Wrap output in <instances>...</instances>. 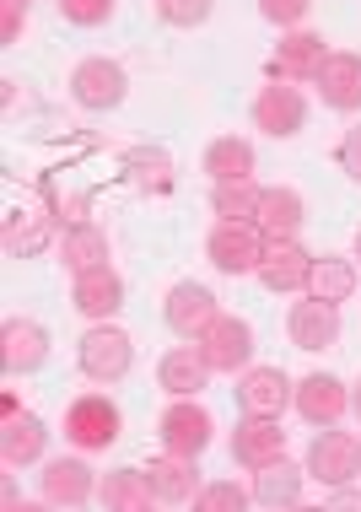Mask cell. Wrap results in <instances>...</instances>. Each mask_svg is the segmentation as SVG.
<instances>
[{
  "label": "cell",
  "mask_w": 361,
  "mask_h": 512,
  "mask_svg": "<svg viewBox=\"0 0 361 512\" xmlns=\"http://www.w3.org/2000/svg\"><path fill=\"white\" fill-rule=\"evenodd\" d=\"M216 292L211 286H200V281H178L173 292H168V302H162V318H168V329L178 340H200L205 329L216 324Z\"/></svg>",
  "instance_id": "cell-10"
},
{
  "label": "cell",
  "mask_w": 361,
  "mask_h": 512,
  "mask_svg": "<svg viewBox=\"0 0 361 512\" xmlns=\"http://www.w3.org/2000/svg\"><path fill=\"white\" fill-rule=\"evenodd\" d=\"M49 362V329L38 318H6L0 324V367L11 378H27Z\"/></svg>",
  "instance_id": "cell-11"
},
{
  "label": "cell",
  "mask_w": 361,
  "mask_h": 512,
  "mask_svg": "<svg viewBox=\"0 0 361 512\" xmlns=\"http://www.w3.org/2000/svg\"><path fill=\"white\" fill-rule=\"evenodd\" d=\"M205 173H211V184L254 178V141H243V135H221V141H211L205 146Z\"/></svg>",
  "instance_id": "cell-27"
},
{
  "label": "cell",
  "mask_w": 361,
  "mask_h": 512,
  "mask_svg": "<svg viewBox=\"0 0 361 512\" xmlns=\"http://www.w3.org/2000/svg\"><path fill=\"white\" fill-rule=\"evenodd\" d=\"M302 221H308V200H302L291 184H275V189H265V195H259L254 227L265 232V238H297Z\"/></svg>",
  "instance_id": "cell-21"
},
{
  "label": "cell",
  "mask_w": 361,
  "mask_h": 512,
  "mask_svg": "<svg viewBox=\"0 0 361 512\" xmlns=\"http://www.w3.org/2000/svg\"><path fill=\"white\" fill-rule=\"evenodd\" d=\"M297 394V383L281 367H248L238 378V410L243 415H281Z\"/></svg>",
  "instance_id": "cell-17"
},
{
  "label": "cell",
  "mask_w": 361,
  "mask_h": 512,
  "mask_svg": "<svg viewBox=\"0 0 361 512\" xmlns=\"http://www.w3.org/2000/svg\"><path fill=\"white\" fill-rule=\"evenodd\" d=\"M248 502H254V491L232 486V480H211V486H200V496H194L200 512H243Z\"/></svg>",
  "instance_id": "cell-31"
},
{
  "label": "cell",
  "mask_w": 361,
  "mask_h": 512,
  "mask_svg": "<svg viewBox=\"0 0 361 512\" xmlns=\"http://www.w3.org/2000/svg\"><path fill=\"white\" fill-rule=\"evenodd\" d=\"M259 195H265V189H259L254 178L216 184V189H211V211H216L221 221H254V216H259Z\"/></svg>",
  "instance_id": "cell-29"
},
{
  "label": "cell",
  "mask_w": 361,
  "mask_h": 512,
  "mask_svg": "<svg viewBox=\"0 0 361 512\" xmlns=\"http://www.w3.org/2000/svg\"><path fill=\"white\" fill-rule=\"evenodd\" d=\"M22 11H27V0H0V44H17L22 38Z\"/></svg>",
  "instance_id": "cell-35"
},
{
  "label": "cell",
  "mask_w": 361,
  "mask_h": 512,
  "mask_svg": "<svg viewBox=\"0 0 361 512\" xmlns=\"http://www.w3.org/2000/svg\"><path fill=\"white\" fill-rule=\"evenodd\" d=\"M76 362H81V372H87L92 383H124L130 378V367H135V340L124 335L119 324H92L87 335H81V345H76Z\"/></svg>",
  "instance_id": "cell-1"
},
{
  "label": "cell",
  "mask_w": 361,
  "mask_h": 512,
  "mask_svg": "<svg viewBox=\"0 0 361 512\" xmlns=\"http://www.w3.org/2000/svg\"><path fill=\"white\" fill-rule=\"evenodd\" d=\"M313 87H318V98H324V108H335V114H356V108H361V54L329 49V60L318 65Z\"/></svg>",
  "instance_id": "cell-13"
},
{
  "label": "cell",
  "mask_w": 361,
  "mask_h": 512,
  "mask_svg": "<svg viewBox=\"0 0 361 512\" xmlns=\"http://www.w3.org/2000/svg\"><path fill=\"white\" fill-rule=\"evenodd\" d=\"M157 437H162L168 453H178V459H200V453L211 448V437H216V421H211V410H205L200 399H173V405L162 410V421H157Z\"/></svg>",
  "instance_id": "cell-5"
},
{
  "label": "cell",
  "mask_w": 361,
  "mask_h": 512,
  "mask_svg": "<svg viewBox=\"0 0 361 512\" xmlns=\"http://www.w3.org/2000/svg\"><path fill=\"white\" fill-rule=\"evenodd\" d=\"M157 378H162V389H168L173 399H194V394L205 389V383L216 378V372H211V362L200 356V345L189 340V345H173V351L162 356Z\"/></svg>",
  "instance_id": "cell-20"
},
{
  "label": "cell",
  "mask_w": 361,
  "mask_h": 512,
  "mask_svg": "<svg viewBox=\"0 0 361 512\" xmlns=\"http://www.w3.org/2000/svg\"><path fill=\"white\" fill-rule=\"evenodd\" d=\"M54 6H60V17L71 27H103L108 17H114L119 0H54Z\"/></svg>",
  "instance_id": "cell-33"
},
{
  "label": "cell",
  "mask_w": 361,
  "mask_h": 512,
  "mask_svg": "<svg viewBox=\"0 0 361 512\" xmlns=\"http://www.w3.org/2000/svg\"><path fill=\"white\" fill-rule=\"evenodd\" d=\"M356 259H361V227H356Z\"/></svg>",
  "instance_id": "cell-38"
},
{
  "label": "cell",
  "mask_w": 361,
  "mask_h": 512,
  "mask_svg": "<svg viewBox=\"0 0 361 512\" xmlns=\"http://www.w3.org/2000/svg\"><path fill=\"white\" fill-rule=\"evenodd\" d=\"M291 405H297V415L308 426H340L345 410H351V389L340 378H329V372H308L297 383V394H291Z\"/></svg>",
  "instance_id": "cell-12"
},
{
  "label": "cell",
  "mask_w": 361,
  "mask_h": 512,
  "mask_svg": "<svg viewBox=\"0 0 361 512\" xmlns=\"http://www.w3.org/2000/svg\"><path fill=\"white\" fill-rule=\"evenodd\" d=\"M286 335H291L297 351H329V345L340 340V308H335V302H318V297L291 302Z\"/></svg>",
  "instance_id": "cell-15"
},
{
  "label": "cell",
  "mask_w": 361,
  "mask_h": 512,
  "mask_svg": "<svg viewBox=\"0 0 361 512\" xmlns=\"http://www.w3.org/2000/svg\"><path fill=\"white\" fill-rule=\"evenodd\" d=\"M308 297L318 302H351L356 297V265L351 259H340V254H324V259H313V275H308Z\"/></svg>",
  "instance_id": "cell-28"
},
{
  "label": "cell",
  "mask_w": 361,
  "mask_h": 512,
  "mask_svg": "<svg viewBox=\"0 0 361 512\" xmlns=\"http://www.w3.org/2000/svg\"><path fill=\"white\" fill-rule=\"evenodd\" d=\"M60 265L71 275H87V270H103L108 265V238L103 227H92V221H71L60 238Z\"/></svg>",
  "instance_id": "cell-25"
},
{
  "label": "cell",
  "mask_w": 361,
  "mask_h": 512,
  "mask_svg": "<svg viewBox=\"0 0 361 512\" xmlns=\"http://www.w3.org/2000/svg\"><path fill=\"white\" fill-rule=\"evenodd\" d=\"M232 459H238L243 469H265L275 459H286L281 415H243L238 432H232Z\"/></svg>",
  "instance_id": "cell-14"
},
{
  "label": "cell",
  "mask_w": 361,
  "mask_h": 512,
  "mask_svg": "<svg viewBox=\"0 0 361 512\" xmlns=\"http://www.w3.org/2000/svg\"><path fill=\"white\" fill-rule=\"evenodd\" d=\"M194 345H200V356L211 362V372H232V378H238V372L254 367V324L238 313H216V324Z\"/></svg>",
  "instance_id": "cell-3"
},
{
  "label": "cell",
  "mask_w": 361,
  "mask_h": 512,
  "mask_svg": "<svg viewBox=\"0 0 361 512\" xmlns=\"http://www.w3.org/2000/svg\"><path fill=\"white\" fill-rule=\"evenodd\" d=\"M119 308H124V281H119L114 265L76 275V313H81V318L103 324V318H114Z\"/></svg>",
  "instance_id": "cell-22"
},
{
  "label": "cell",
  "mask_w": 361,
  "mask_h": 512,
  "mask_svg": "<svg viewBox=\"0 0 361 512\" xmlns=\"http://www.w3.org/2000/svg\"><path fill=\"white\" fill-rule=\"evenodd\" d=\"M340 168L361 184V124H351V130L340 135Z\"/></svg>",
  "instance_id": "cell-36"
},
{
  "label": "cell",
  "mask_w": 361,
  "mask_h": 512,
  "mask_svg": "<svg viewBox=\"0 0 361 512\" xmlns=\"http://www.w3.org/2000/svg\"><path fill=\"white\" fill-rule=\"evenodd\" d=\"M302 475H308V469H297V464H286V459L254 469V507H270V512L302 507Z\"/></svg>",
  "instance_id": "cell-24"
},
{
  "label": "cell",
  "mask_w": 361,
  "mask_h": 512,
  "mask_svg": "<svg viewBox=\"0 0 361 512\" xmlns=\"http://www.w3.org/2000/svg\"><path fill=\"white\" fill-rule=\"evenodd\" d=\"M308 11H313V0H259V17H265L270 27H281V33H291Z\"/></svg>",
  "instance_id": "cell-34"
},
{
  "label": "cell",
  "mask_w": 361,
  "mask_h": 512,
  "mask_svg": "<svg viewBox=\"0 0 361 512\" xmlns=\"http://www.w3.org/2000/svg\"><path fill=\"white\" fill-rule=\"evenodd\" d=\"M254 130L275 135V141L302 135V130H308V98H302L291 81H270V87H259V98H254Z\"/></svg>",
  "instance_id": "cell-8"
},
{
  "label": "cell",
  "mask_w": 361,
  "mask_h": 512,
  "mask_svg": "<svg viewBox=\"0 0 361 512\" xmlns=\"http://www.w3.org/2000/svg\"><path fill=\"white\" fill-rule=\"evenodd\" d=\"M44 448H49V426L38 421V415H27V410H11L6 426H0V459H6V469L38 464Z\"/></svg>",
  "instance_id": "cell-19"
},
{
  "label": "cell",
  "mask_w": 361,
  "mask_h": 512,
  "mask_svg": "<svg viewBox=\"0 0 361 512\" xmlns=\"http://www.w3.org/2000/svg\"><path fill=\"white\" fill-rule=\"evenodd\" d=\"M124 92H130V76H124V65L108 60V54H92V60H81L71 71V98H76V108H87V114L119 108Z\"/></svg>",
  "instance_id": "cell-6"
},
{
  "label": "cell",
  "mask_w": 361,
  "mask_h": 512,
  "mask_svg": "<svg viewBox=\"0 0 361 512\" xmlns=\"http://www.w3.org/2000/svg\"><path fill=\"white\" fill-rule=\"evenodd\" d=\"M324 60H329L324 38L308 33V27H291V33L281 38V49L270 54V76L275 81H313Z\"/></svg>",
  "instance_id": "cell-18"
},
{
  "label": "cell",
  "mask_w": 361,
  "mask_h": 512,
  "mask_svg": "<svg viewBox=\"0 0 361 512\" xmlns=\"http://www.w3.org/2000/svg\"><path fill=\"white\" fill-rule=\"evenodd\" d=\"M38 491H44L49 507H87L97 496V475L87 459H49L44 475H38Z\"/></svg>",
  "instance_id": "cell-16"
},
{
  "label": "cell",
  "mask_w": 361,
  "mask_h": 512,
  "mask_svg": "<svg viewBox=\"0 0 361 512\" xmlns=\"http://www.w3.org/2000/svg\"><path fill=\"white\" fill-rule=\"evenodd\" d=\"M205 259L221 275H254L265 259V232L254 221H216V232L205 238Z\"/></svg>",
  "instance_id": "cell-4"
},
{
  "label": "cell",
  "mask_w": 361,
  "mask_h": 512,
  "mask_svg": "<svg viewBox=\"0 0 361 512\" xmlns=\"http://www.w3.org/2000/svg\"><path fill=\"white\" fill-rule=\"evenodd\" d=\"M151 491H157V502L168 507H184L200 496V469H194V459H178V453H162V459H151Z\"/></svg>",
  "instance_id": "cell-23"
},
{
  "label": "cell",
  "mask_w": 361,
  "mask_h": 512,
  "mask_svg": "<svg viewBox=\"0 0 361 512\" xmlns=\"http://www.w3.org/2000/svg\"><path fill=\"white\" fill-rule=\"evenodd\" d=\"M308 475L318 486H351L361 475V437L335 432V426H318V437L308 448Z\"/></svg>",
  "instance_id": "cell-7"
},
{
  "label": "cell",
  "mask_w": 361,
  "mask_h": 512,
  "mask_svg": "<svg viewBox=\"0 0 361 512\" xmlns=\"http://www.w3.org/2000/svg\"><path fill=\"white\" fill-rule=\"evenodd\" d=\"M97 496H103V507H114V512H146L151 502H157L146 469H108V475L97 480Z\"/></svg>",
  "instance_id": "cell-26"
},
{
  "label": "cell",
  "mask_w": 361,
  "mask_h": 512,
  "mask_svg": "<svg viewBox=\"0 0 361 512\" xmlns=\"http://www.w3.org/2000/svg\"><path fill=\"white\" fill-rule=\"evenodd\" d=\"M259 286L265 292H308V275H313V254L297 238H265V259H259Z\"/></svg>",
  "instance_id": "cell-9"
},
{
  "label": "cell",
  "mask_w": 361,
  "mask_h": 512,
  "mask_svg": "<svg viewBox=\"0 0 361 512\" xmlns=\"http://www.w3.org/2000/svg\"><path fill=\"white\" fill-rule=\"evenodd\" d=\"M119 432H124V415H119V405L108 394H81L76 405L65 410V437H71L81 453L114 448Z\"/></svg>",
  "instance_id": "cell-2"
},
{
  "label": "cell",
  "mask_w": 361,
  "mask_h": 512,
  "mask_svg": "<svg viewBox=\"0 0 361 512\" xmlns=\"http://www.w3.org/2000/svg\"><path fill=\"white\" fill-rule=\"evenodd\" d=\"M44 248H49V221L38 211H17L6 221V254L33 259V254H44Z\"/></svg>",
  "instance_id": "cell-30"
},
{
  "label": "cell",
  "mask_w": 361,
  "mask_h": 512,
  "mask_svg": "<svg viewBox=\"0 0 361 512\" xmlns=\"http://www.w3.org/2000/svg\"><path fill=\"white\" fill-rule=\"evenodd\" d=\"M351 410L361 415V383H356V389H351Z\"/></svg>",
  "instance_id": "cell-37"
},
{
  "label": "cell",
  "mask_w": 361,
  "mask_h": 512,
  "mask_svg": "<svg viewBox=\"0 0 361 512\" xmlns=\"http://www.w3.org/2000/svg\"><path fill=\"white\" fill-rule=\"evenodd\" d=\"M216 11V0H157V17L168 27H205Z\"/></svg>",
  "instance_id": "cell-32"
}]
</instances>
